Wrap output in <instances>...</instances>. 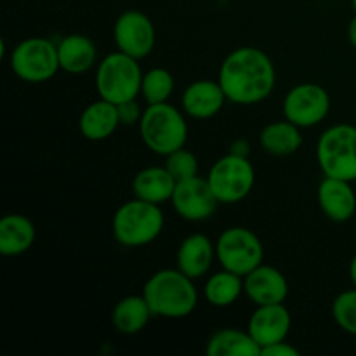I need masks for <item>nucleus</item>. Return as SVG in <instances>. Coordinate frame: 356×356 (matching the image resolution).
Returning <instances> with one entry per match:
<instances>
[{"label":"nucleus","mask_w":356,"mask_h":356,"mask_svg":"<svg viewBox=\"0 0 356 356\" xmlns=\"http://www.w3.org/2000/svg\"><path fill=\"white\" fill-rule=\"evenodd\" d=\"M170 204L183 219L190 222H202L214 216L219 200L212 191L207 177L195 176L190 179L177 181Z\"/></svg>","instance_id":"12"},{"label":"nucleus","mask_w":356,"mask_h":356,"mask_svg":"<svg viewBox=\"0 0 356 356\" xmlns=\"http://www.w3.org/2000/svg\"><path fill=\"white\" fill-rule=\"evenodd\" d=\"M35 242V226L26 216L7 214L0 219V254L7 257L28 252Z\"/></svg>","instance_id":"21"},{"label":"nucleus","mask_w":356,"mask_h":356,"mask_svg":"<svg viewBox=\"0 0 356 356\" xmlns=\"http://www.w3.org/2000/svg\"><path fill=\"white\" fill-rule=\"evenodd\" d=\"M351 3H353V9H355V13H356V0H351Z\"/></svg>","instance_id":"34"},{"label":"nucleus","mask_w":356,"mask_h":356,"mask_svg":"<svg viewBox=\"0 0 356 356\" xmlns=\"http://www.w3.org/2000/svg\"><path fill=\"white\" fill-rule=\"evenodd\" d=\"M348 40L356 49V16L348 24Z\"/></svg>","instance_id":"32"},{"label":"nucleus","mask_w":356,"mask_h":356,"mask_svg":"<svg viewBox=\"0 0 356 356\" xmlns=\"http://www.w3.org/2000/svg\"><path fill=\"white\" fill-rule=\"evenodd\" d=\"M332 318L344 332L356 336V287L341 292L332 302Z\"/></svg>","instance_id":"27"},{"label":"nucleus","mask_w":356,"mask_h":356,"mask_svg":"<svg viewBox=\"0 0 356 356\" xmlns=\"http://www.w3.org/2000/svg\"><path fill=\"white\" fill-rule=\"evenodd\" d=\"M207 181L219 204H238L252 191L256 170L249 156L228 153L216 160L209 170Z\"/></svg>","instance_id":"8"},{"label":"nucleus","mask_w":356,"mask_h":356,"mask_svg":"<svg viewBox=\"0 0 356 356\" xmlns=\"http://www.w3.org/2000/svg\"><path fill=\"white\" fill-rule=\"evenodd\" d=\"M261 356H299V351L285 339L280 341V343H273L270 346L263 348Z\"/></svg>","instance_id":"30"},{"label":"nucleus","mask_w":356,"mask_h":356,"mask_svg":"<svg viewBox=\"0 0 356 356\" xmlns=\"http://www.w3.org/2000/svg\"><path fill=\"white\" fill-rule=\"evenodd\" d=\"M226 94L221 83L214 80H195L184 89L181 106L188 117L195 120H209L222 110Z\"/></svg>","instance_id":"15"},{"label":"nucleus","mask_w":356,"mask_h":356,"mask_svg":"<svg viewBox=\"0 0 356 356\" xmlns=\"http://www.w3.org/2000/svg\"><path fill=\"white\" fill-rule=\"evenodd\" d=\"M143 296L152 308L153 316L160 318H186L198 305V291L193 278L181 270H160L148 278Z\"/></svg>","instance_id":"2"},{"label":"nucleus","mask_w":356,"mask_h":356,"mask_svg":"<svg viewBox=\"0 0 356 356\" xmlns=\"http://www.w3.org/2000/svg\"><path fill=\"white\" fill-rule=\"evenodd\" d=\"M292 327V316L284 302L280 305H264L257 306L256 312L250 315L247 330L256 339V343L263 348L273 343L287 339Z\"/></svg>","instance_id":"14"},{"label":"nucleus","mask_w":356,"mask_h":356,"mask_svg":"<svg viewBox=\"0 0 356 356\" xmlns=\"http://www.w3.org/2000/svg\"><path fill=\"white\" fill-rule=\"evenodd\" d=\"M320 211L329 221L348 222L356 212V193L350 181L337 177H323L318 184Z\"/></svg>","instance_id":"16"},{"label":"nucleus","mask_w":356,"mask_h":356,"mask_svg":"<svg viewBox=\"0 0 356 356\" xmlns=\"http://www.w3.org/2000/svg\"><path fill=\"white\" fill-rule=\"evenodd\" d=\"M143 70L139 59L117 51L104 56L97 63L96 89L99 97L115 104L138 99L141 94Z\"/></svg>","instance_id":"5"},{"label":"nucleus","mask_w":356,"mask_h":356,"mask_svg":"<svg viewBox=\"0 0 356 356\" xmlns=\"http://www.w3.org/2000/svg\"><path fill=\"white\" fill-rule=\"evenodd\" d=\"M243 292V277L228 271L222 268V271H218L209 280L205 282L204 296L209 301V305L216 308H228L235 305Z\"/></svg>","instance_id":"25"},{"label":"nucleus","mask_w":356,"mask_h":356,"mask_svg":"<svg viewBox=\"0 0 356 356\" xmlns=\"http://www.w3.org/2000/svg\"><path fill=\"white\" fill-rule=\"evenodd\" d=\"M113 38L118 51L141 61L148 58L155 49V24L141 10L129 9L115 21Z\"/></svg>","instance_id":"11"},{"label":"nucleus","mask_w":356,"mask_h":356,"mask_svg":"<svg viewBox=\"0 0 356 356\" xmlns=\"http://www.w3.org/2000/svg\"><path fill=\"white\" fill-rule=\"evenodd\" d=\"M177 181L174 179L165 165L146 167V169L139 170L132 179V193L136 198L160 205L167 200L170 202Z\"/></svg>","instance_id":"20"},{"label":"nucleus","mask_w":356,"mask_h":356,"mask_svg":"<svg viewBox=\"0 0 356 356\" xmlns=\"http://www.w3.org/2000/svg\"><path fill=\"white\" fill-rule=\"evenodd\" d=\"M139 134L149 152L167 156L186 145V118L179 108L169 103L148 104L139 120Z\"/></svg>","instance_id":"4"},{"label":"nucleus","mask_w":356,"mask_h":356,"mask_svg":"<svg viewBox=\"0 0 356 356\" xmlns=\"http://www.w3.org/2000/svg\"><path fill=\"white\" fill-rule=\"evenodd\" d=\"M243 292L256 306L280 305L289 296V282L278 268L259 264L243 277Z\"/></svg>","instance_id":"13"},{"label":"nucleus","mask_w":356,"mask_h":356,"mask_svg":"<svg viewBox=\"0 0 356 356\" xmlns=\"http://www.w3.org/2000/svg\"><path fill=\"white\" fill-rule=\"evenodd\" d=\"M153 316L152 308L145 296H127L115 305L111 313V323L117 332L124 336H134L139 334Z\"/></svg>","instance_id":"23"},{"label":"nucleus","mask_w":356,"mask_h":356,"mask_svg":"<svg viewBox=\"0 0 356 356\" xmlns=\"http://www.w3.org/2000/svg\"><path fill=\"white\" fill-rule=\"evenodd\" d=\"M174 76L165 68H152L143 75L141 96L146 104L167 103L174 92Z\"/></svg>","instance_id":"26"},{"label":"nucleus","mask_w":356,"mask_h":356,"mask_svg":"<svg viewBox=\"0 0 356 356\" xmlns=\"http://www.w3.org/2000/svg\"><path fill=\"white\" fill-rule=\"evenodd\" d=\"M229 153H235V155H240V156H249L250 155L249 143H247L245 139H236V141L232 145Z\"/></svg>","instance_id":"31"},{"label":"nucleus","mask_w":356,"mask_h":356,"mask_svg":"<svg viewBox=\"0 0 356 356\" xmlns=\"http://www.w3.org/2000/svg\"><path fill=\"white\" fill-rule=\"evenodd\" d=\"M316 162L327 177L356 181V125L337 124L316 143Z\"/></svg>","instance_id":"6"},{"label":"nucleus","mask_w":356,"mask_h":356,"mask_svg":"<svg viewBox=\"0 0 356 356\" xmlns=\"http://www.w3.org/2000/svg\"><path fill=\"white\" fill-rule=\"evenodd\" d=\"M9 61L14 75L28 83L47 82L61 70L58 45L44 37L21 40L10 52Z\"/></svg>","instance_id":"7"},{"label":"nucleus","mask_w":356,"mask_h":356,"mask_svg":"<svg viewBox=\"0 0 356 356\" xmlns=\"http://www.w3.org/2000/svg\"><path fill=\"white\" fill-rule=\"evenodd\" d=\"M118 106V117H120V124L124 125H134V124H139V120H141L143 117V111L139 108L138 101L136 99H131V101H125V103H120L117 104Z\"/></svg>","instance_id":"29"},{"label":"nucleus","mask_w":356,"mask_h":356,"mask_svg":"<svg viewBox=\"0 0 356 356\" xmlns=\"http://www.w3.org/2000/svg\"><path fill=\"white\" fill-rule=\"evenodd\" d=\"M330 111V96L318 83H299L284 97V117L301 129L322 124Z\"/></svg>","instance_id":"10"},{"label":"nucleus","mask_w":356,"mask_h":356,"mask_svg":"<svg viewBox=\"0 0 356 356\" xmlns=\"http://www.w3.org/2000/svg\"><path fill=\"white\" fill-rule=\"evenodd\" d=\"M205 353L209 356H261V346L249 330L221 329L209 337Z\"/></svg>","instance_id":"24"},{"label":"nucleus","mask_w":356,"mask_h":356,"mask_svg":"<svg viewBox=\"0 0 356 356\" xmlns=\"http://www.w3.org/2000/svg\"><path fill=\"white\" fill-rule=\"evenodd\" d=\"M165 167L176 181L198 176V159L190 149L179 148L165 156Z\"/></svg>","instance_id":"28"},{"label":"nucleus","mask_w":356,"mask_h":356,"mask_svg":"<svg viewBox=\"0 0 356 356\" xmlns=\"http://www.w3.org/2000/svg\"><path fill=\"white\" fill-rule=\"evenodd\" d=\"M58 56L63 72L80 75L94 68L97 61V47L86 35L72 33L58 44Z\"/></svg>","instance_id":"19"},{"label":"nucleus","mask_w":356,"mask_h":356,"mask_svg":"<svg viewBox=\"0 0 356 356\" xmlns=\"http://www.w3.org/2000/svg\"><path fill=\"white\" fill-rule=\"evenodd\" d=\"M165 218L159 204L132 198L115 211L111 233L117 243L129 249H138L155 242L162 233Z\"/></svg>","instance_id":"3"},{"label":"nucleus","mask_w":356,"mask_h":356,"mask_svg":"<svg viewBox=\"0 0 356 356\" xmlns=\"http://www.w3.org/2000/svg\"><path fill=\"white\" fill-rule=\"evenodd\" d=\"M259 145L266 153L273 156L294 155L302 146L301 127L285 120L268 124L259 134Z\"/></svg>","instance_id":"22"},{"label":"nucleus","mask_w":356,"mask_h":356,"mask_svg":"<svg viewBox=\"0 0 356 356\" xmlns=\"http://www.w3.org/2000/svg\"><path fill=\"white\" fill-rule=\"evenodd\" d=\"M218 82L226 99L250 106L271 96L277 83V70L270 56L261 49L238 47L225 58Z\"/></svg>","instance_id":"1"},{"label":"nucleus","mask_w":356,"mask_h":356,"mask_svg":"<svg viewBox=\"0 0 356 356\" xmlns=\"http://www.w3.org/2000/svg\"><path fill=\"white\" fill-rule=\"evenodd\" d=\"M350 278H351V284L356 287V254L353 256V259H351L350 263Z\"/></svg>","instance_id":"33"},{"label":"nucleus","mask_w":356,"mask_h":356,"mask_svg":"<svg viewBox=\"0 0 356 356\" xmlns=\"http://www.w3.org/2000/svg\"><path fill=\"white\" fill-rule=\"evenodd\" d=\"M118 125H120L118 106L103 97L87 104L79 118L80 134L89 141H104L113 136Z\"/></svg>","instance_id":"18"},{"label":"nucleus","mask_w":356,"mask_h":356,"mask_svg":"<svg viewBox=\"0 0 356 356\" xmlns=\"http://www.w3.org/2000/svg\"><path fill=\"white\" fill-rule=\"evenodd\" d=\"M216 257V243L204 233H193L179 243L176 254L177 270L193 280L205 277Z\"/></svg>","instance_id":"17"},{"label":"nucleus","mask_w":356,"mask_h":356,"mask_svg":"<svg viewBox=\"0 0 356 356\" xmlns=\"http://www.w3.org/2000/svg\"><path fill=\"white\" fill-rule=\"evenodd\" d=\"M216 257L225 270L247 277L264 259V245L249 228L233 226L225 229L216 242Z\"/></svg>","instance_id":"9"}]
</instances>
